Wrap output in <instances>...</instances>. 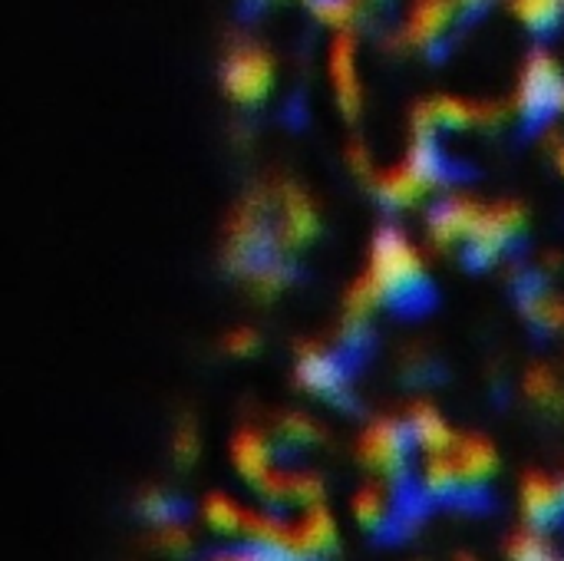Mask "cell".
<instances>
[{"label": "cell", "mask_w": 564, "mask_h": 561, "mask_svg": "<svg viewBox=\"0 0 564 561\" xmlns=\"http://www.w3.org/2000/svg\"><path fill=\"white\" fill-rule=\"evenodd\" d=\"M410 456V433L397 423H380L364 440V460L383 476H403Z\"/></svg>", "instance_id": "1"}, {"label": "cell", "mask_w": 564, "mask_h": 561, "mask_svg": "<svg viewBox=\"0 0 564 561\" xmlns=\"http://www.w3.org/2000/svg\"><path fill=\"white\" fill-rule=\"evenodd\" d=\"M291 542L307 561L321 559L334 549L337 542V522L327 509L307 506L297 522H291Z\"/></svg>", "instance_id": "2"}, {"label": "cell", "mask_w": 564, "mask_h": 561, "mask_svg": "<svg viewBox=\"0 0 564 561\" xmlns=\"http://www.w3.org/2000/svg\"><path fill=\"white\" fill-rule=\"evenodd\" d=\"M522 513L532 526H555L564 513L562 486H555L545 476H529L522 486Z\"/></svg>", "instance_id": "3"}, {"label": "cell", "mask_w": 564, "mask_h": 561, "mask_svg": "<svg viewBox=\"0 0 564 561\" xmlns=\"http://www.w3.org/2000/svg\"><path fill=\"white\" fill-rule=\"evenodd\" d=\"M202 519H205V522H208V529H215L218 536H225V539H238V536H245L251 513H248L241 503H235L231 496H225V493H212V496L202 503Z\"/></svg>", "instance_id": "4"}, {"label": "cell", "mask_w": 564, "mask_h": 561, "mask_svg": "<svg viewBox=\"0 0 564 561\" xmlns=\"http://www.w3.org/2000/svg\"><path fill=\"white\" fill-rule=\"evenodd\" d=\"M453 463L459 473V486H466V489H479L496 473V453L486 443H466Z\"/></svg>", "instance_id": "5"}, {"label": "cell", "mask_w": 564, "mask_h": 561, "mask_svg": "<svg viewBox=\"0 0 564 561\" xmlns=\"http://www.w3.org/2000/svg\"><path fill=\"white\" fill-rule=\"evenodd\" d=\"M235 466H238V473H241L251 486H261V483L274 473L268 443L258 440V436H241V440L235 443Z\"/></svg>", "instance_id": "6"}, {"label": "cell", "mask_w": 564, "mask_h": 561, "mask_svg": "<svg viewBox=\"0 0 564 561\" xmlns=\"http://www.w3.org/2000/svg\"><path fill=\"white\" fill-rule=\"evenodd\" d=\"M410 436H413L420 446H426L430 453H446V450L453 446V433H449V427H446L436 413H430V410H423V413H416V417H413Z\"/></svg>", "instance_id": "7"}, {"label": "cell", "mask_w": 564, "mask_h": 561, "mask_svg": "<svg viewBox=\"0 0 564 561\" xmlns=\"http://www.w3.org/2000/svg\"><path fill=\"white\" fill-rule=\"evenodd\" d=\"M142 516L152 522V526H178V522H185V516H188V506L178 499V496H172V493H149L145 499H142Z\"/></svg>", "instance_id": "8"}, {"label": "cell", "mask_w": 564, "mask_h": 561, "mask_svg": "<svg viewBox=\"0 0 564 561\" xmlns=\"http://www.w3.org/2000/svg\"><path fill=\"white\" fill-rule=\"evenodd\" d=\"M354 516L364 529H380L390 519V503L383 496V489H364L354 496Z\"/></svg>", "instance_id": "9"}, {"label": "cell", "mask_w": 564, "mask_h": 561, "mask_svg": "<svg viewBox=\"0 0 564 561\" xmlns=\"http://www.w3.org/2000/svg\"><path fill=\"white\" fill-rule=\"evenodd\" d=\"M453 489H459V473H456V463L446 460L443 453H436V460L426 466V493L446 499L453 496Z\"/></svg>", "instance_id": "10"}, {"label": "cell", "mask_w": 564, "mask_h": 561, "mask_svg": "<svg viewBox=\"0 0 564 561\" xmlns=\"http://www.w3.org/2000/svg\"><path fill=\"white\" fill-rule=\"evenodd\" d=\"M509 559L512 561H562L552 549L549 542H542L539 536H516L509 542Z\"/></svg>", "instance_id": "11"}, {"label": "cell", "mask_w": 564, "mask_h": 561, "mask_svg": "<svg viewBox=\"0 0 564 561\" xmlns=\"http://www.w3.org/2000/svg\"><path fill=\"white\" fill-rule=\"evenodd\" d=\"M208 561H235V559H231V552H218V555H212Z\"/></svg>", "instance_id": "12"}]
</instances>
